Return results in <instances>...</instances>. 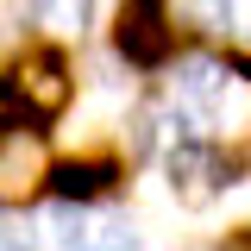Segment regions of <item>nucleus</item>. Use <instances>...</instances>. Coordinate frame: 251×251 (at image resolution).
Listing matches in <instances>:
<instances>
[{
  "label": "nucleus",
  "instance_id": "6e6552de",
  "mask_svg": "<svg viewBox=\"0 0 251 251\" xmlns=\"http://www.w3.org/2000/svg\"><path fill=\"white\" fill-rule=\"evenodd\" d=\"M75 251H145V232H138L126 214L82 220V239H75Z\"/></svg>",
  "mask_w": 251,
  "mask_h": 251
},
{
  "label": "nucleus",
  "instance_id": "f03ea898",
  "mask_svg": "<svg viewBox=\"0 0 251 251\" xmlns=\"http://www.w3.org/2000/svg\"><path fill=\"white\" fill-rule=\"evenodd\" d=\"M0 100H6V120L25 126H50L69 113L75 100V63L57 44H19L6 69H0Z\"/></svg>",
  "mask_w": 251,
  "mask_h": 251
},
{
  "label": "nucleus",
  "instance_id": "39448f33",
  "mask_svg": "<svg viewBox=\"0 0 251 251\" xmlns=\"http://www.w3.org/2000/svg\"><path fill=\"white\" fill-rule=\"evenodd\" d=\"M163 170H170V188H176L182 201H207V195H220V188L232 182L226 151H220L214 138H188V132L163 151Z\"/></svg>",
  "mask_w": 251,
  "mask_h": 251
},
{
  "label": "nucleus",
  "instance_id": "0eeeda50",
  "mask_svg": "<svg viewBox=\"0 0 251 251\" xmlns=\"http://www.w3.org/2000/svg\"><path fill=\"white\" fill-rule=\"evenodd\" d=\"M25 19L38 25V44H82L88 38V19H94V0H25Z\"/></svg>",
  "mask_w": 251,
  "mask_h": 251
},
{
  "label": "nucleus",
  "instance_id": "7ed1b4c3",
  "mask_svg": "<svg viewBox=\"0 0 251 251\" xmlns=\"http://www.w3.org/2000/svg\"><path fill=\"white\" fill-rule=\"evenodd\" d=\"M57 176V157H50V138L44 126L25 120H0V207H25L38 201Z\"/></svg>",
  "mask_w": 251,
  "mask_h": 251
},
{
  "label": "nucleus",
  "instance_id": "1a4fd4ad",
  "mask_svg": "<svg viewBox=\"0 0 251 251\" xmlns=\"http://www.w3.org/2000/svg\"><path fill=\"white\" fill-rule=\"evenodd\" d=\"M182 19L195 31H207V38H232V25H239V0H182Z\"/></svg>",
  "mask_w": 251,
  "mask_h": 251
},
{
  "label": "nucleus",
  "instance_id": "9d476101",
  "mask_svg": "<svg viewBox=\"0 0 251 251\" xmlns=\"http://www.w3.org/2000/svg\"><path fill=\"white\" fill-rule=\"evenodd\" d=\"M25 31V0H0V50H19Z\"/></svg>",
  "mask_w": 251,
  "mask_h": 251
},
{
  "label": "nucleus",
  "instance_id": "f257e3e1",
  "mask_svg": "<svg viewBox=\"0 0 251 251\" xmlns=\"http://www.w3.org/2000/svg\"><path fill=\"white\" fill-rule=\"evenodd\" d=\"M176 107H182L188 138H207L220 126L251 120V63L226 57V50H182L176 57Z\"/></svg>",
  "mask_w": 251,
  "mask_h": 251
},
{
  "label": "nucleus",
  "instance_id": "20e7f679",
  "mask_svg": "<svg viewBox=\"0 0 251 251\" xmlns=\"http://www.w3.org/2000/svg\"><path fill=\"white\" fill-rule=\"evenodd\" d=\"M113 50L138 69H163L176 57V25H170V0H126L113 19Z\"/></svg>",
  "mask_w": 251,
  "mask_h": 251
},
{
  "label": "nucleus",
  "instance_id": "f8f14e48",
  "mask_svg": "<svg viewBox=\"0 0 251 251\" xmlns=\"http://www.w3.org/2000/svg\"><path fill=\"white\" fill-rule=\"evenodd\" d=\"M226 251H251V232H239V239H232V245H226Z\"/></svg>",
  "mask_w": 251,
  "mask_h": 251
},
{
  "label": "nucleus",
  "instance_id": "9b49d317",
  "mask_svg": "<svg viewBox=\"0 0 251 251\" xmlns=\"http://www.w3.org/2000/svg\"><path fill=\"white\" fill-rule=\"evenodd\" d=\"M0 251H44L31 232H0Z\"/></svg>",
  "mask_w": 251,
  "mask_h": 251
},
{
  "label": "nucleus",
  "instance_id": "423d86ee",
  "mask_svg": "<svg viewBox=\"0 0 251 251\" xmlns=\"http://www.w3.org/2000/svg\"><path fill=\"white\" fill-rule=\"evenodd\" d=\"M120 176H126L120 157H69V163H57V176H50V195H57L63 207H88L100 195H113Z\"/></svg>",
  "mask_w": 251,
  "mask_h": 251
}]
</instances>
